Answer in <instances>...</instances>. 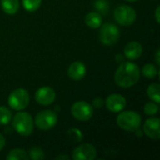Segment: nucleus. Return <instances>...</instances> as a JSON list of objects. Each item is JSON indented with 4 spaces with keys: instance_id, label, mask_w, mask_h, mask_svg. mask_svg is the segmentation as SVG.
<instances>
[{
    "instance_id": "18",
    "label": "nucleus",
    "mask_w": 160,
    "mask_h": 160,
    "mask_svg": "<svg viewBox=\"0 0 160 160\" xmlns=\"http://www.w3.org/2000/svg\"><path fill=\"white\" fill-rule=\"evenodd\" d=\"M7 159L8 160H28V153L25 152L22 149H13L11 150L8 156H7Z\"/></svg>"
},
{
    "instance_id": "19",
    "label": "nucleus",
    "mask_w": 160,
    "mask_h": 160,
    "mask_svg": "<svg viewBox=\"0 0 160 160\" xmlns=\"http://www.w3.org/2000/svg\"><path fill=\"white\" fill-rule=\"evenodd\" d=\"M142 74L147 79H154L158 74V68L154 64H146L142 67L141 70Z\"/></svg>"
},
{
    "instance_id": "26",
    "label": "nucleus",
    "mask_w": 160,
    "mask_h": 160,
    "mask_svg": "<svg viewBox=\"0 0 160 160\" xmlns=\"http://www.w3.org/2000/svg\"><path fill=\"white\" fill-rule=\"evenodd\" d=\"M5 144H6V140L4 138V136L0 133V151L5 147Z\"/></svg>"
},
{
    "instance_id": "11",
    "label": "nucleus",
    "mask_w": 160,
    "mask_h": 160,
    "mask_svg": "<svg viewBox=\"0 0 160 160\" xmlns=\"http://www.w3.org/2000/svg\"><path fill=\"white\" fill-rule=\"evenodd\" d=\"M105 106L112 112H120L126 108L127 100L120 94H112L105 99Z\"/></svg>"
},
{
    "instance_id": "24",
    "label": "nucleus",
    "mask_w": 160,
    "mask_h": 160,
    "mask_svg": "<svg viewBox=\"0 0 160 160\" xmlns=\"http://www.w3.org/2000/svg\"><path fill=\"white\" fill-rule=\"evenodd\" d=\"M95 7L102 14H106L109 11V8H110L109 2L107 0H97L95 3Z\"/></svg>"
},
{
    "instance_id": "30",
    "label": "nucleus",
    "mask_w": 160,
    "mask_h": 160,
    "mask_svg": "<svg viewBox=\"0 0 160 160\" xmlns=\"http://www.w3.org/2000/svg\"><path fill=\"white\" fill-rule=\"evenodd\" d=\"M126 1H128V2H136L137 0H126Z\"/></svg>"
},
{
    "instance_id": "1",
    "label": "nucleus",
    "mask_w": 160,
    "mask_h": 160,
    "mask_svg": "<svg viewBox=\"0 0 160 160\" xmlns=\"http://www.w3.org/2000/svg\"><path fill=\"white\" fill-rule=\"evenodd\" d=\"M140 77L141 69L138 65L131 62H124L114 73V82L119 87L129 88L139 82Z\"/></svg>"
},
{
    "instance_id": "21",
    "label": "nucleus",
    "mask_w": 160,
    "mask_h": 160,
    "mask_svg": "<svg viewBox=\"0 0 160 160\" xmlns=\"http://www.w3.org/2000/svg\"><path fill=\"white\" fill-rule=\"evenodd\" d=\"M41 2L42 0H22V6L25 10L29 12H34L39 8Z\"/></svg>"
},
{
    "instance_id": "10",
    "label": "nucleus",
    "mask_w": 160,
    "mask_h": 160,
    "mask_svg": "<svg viewBox=\"0 0 160 160\" xmlns=\"http://www.w3.org/2000/svg\"><path fill=\"white\" fill-rule=\"evenodd\" d=\"M56 95L54 90L49 86H43L38 88L35 94V99L37 103L41 106H49L55 100Z\"/></svg>"
},
{
    "instance_id": "25",
    "label": "nucleus",
    "mask_w": 160,
    "mask_h": 160,
    "mask_svg": "<svg viewBox=\"0 0 160 160\" xmlns=\"http://www.w3.org/2000/svg\"><path fill=\"white\" fill-rule=\"evenodd\" d=\"M103 104H104V101L101 98H97L93 102V106L97 109H100L103 106Z\"/></svg>"
},
{
    "instance_id": "4",
    "label": "nucleus",
    "mask_w": 160,
    "mask_h": 160,
    "mask_svg": "<svg viewBox=\"0 0 160 160\" xmlns=\"http://www.w3.org/2000/svg\"><path fill=\"white\" fill-rule=\"evenodd\" d=\"M29 100L30 96L28 92L23 88H18L9 94L8 103L11 109L15 111H22L28 106Z\"/></svg>"
},
{
    "instance_id": "2",
    "label": "nucleus",
    "mask_w": 160,
    "mask_h": 160,
    "mask_svg": "<svg viewBox=\"0 0 160 160\" xmlns=\"http://www.w3.org/2000/svg\"><path fill=\"white\" fill-rule=\"evenodd\" d=\"M120 128L128 132H136L142 125V116L134 111H122L116 117Z\"/></svg>"
},
{
    "instance_id": "9",
    "label": "nucleus",
    "mask_w": 160,
    "mask_h": 160,
    "mask_svg": "<svg viewBox=\"0 0 160 160\" xmlns=\"http://www.w3.org/2000/svg\"><path fill=\"white\" fill-rule=\"evenodd\" d=\"M97 149L91 143H83L77 146L72 152L74 160H94L97 158Z\"/></svg>"
},
{
    "instance_id": "8",
    "label": "nucleus",
    "mask_w": 160,
    "mask_h": 160,
    "mask_svg": "<svg viewBox=\"0 0 160 160\" xmlns=\"http://www.w3.org/2000/svg\"><path fill=\"white\" fill-rule=\"evenodd\" d=\"M71 114L76 120L81 122H85L93 117L94 108L90 103L83 100H80L72 105Z\"/></svg>"
},
{
    "instance_id": "13",
    "label": "nucleus",
    "mask_w": 160,
    "mask_h": 160,
    "mask_svg": "<svg viewBox=\"0 0 160 160\" xmlns=\"http://www.w3.org/2000/svg\"><path fill=\"white\" fill-rule=\"evenodd\" d=\"M68 75L73 81H81L86 75V67L81 61H75L68 68Z\"/></svg>"
},
{
    "instance_id": "16",
    "label": "nucleus",
    "mask_w": 160,
    "mask_h": 160,
    "mask_svg": "<svg viewBox=\"0 0 160 160\" xmlns=\"http://www.w3.org/2000/svg\"><path fill=\"white\" fill-rule=\"evenodd\" d=\"M19 0H1V8L7 14L13 15L19 9Z\"/></svg>"
},
{
    "instance_id": "15",
    "label": "nucleus",
    "mask_w": 160,
    "mask_h": 160,
    "mask_svg": "<svg viewBox=\"0 0 160 160\" xmlns=\"http://www.w3.org/2000/svg\"><path fill=\"white\" fill-rule=\"evenodd\" d=\"M84 22L88 27L97 29V28H99L102 24V17H101L100 13L92 11V12H89L85 16Z\"/></svg>"
},
{
    "instance_id": "5",
    "label": "nucleus",
    "mask_w": 160,
    "mask_h": 160,
    "mask_svg": "<svg viewBox=\"0 0 160 160\" xmlns=\"http://www.w3.org/2000/svg\"><path fill=\"white\" fill-rule=\"evenodd\" d=\"M57 121L58 117L56 112L51 110H44L37 113V115L35 116L34 123L40 130L47 131L54 128L57 124Z\"/></svg>"
},
{
    "instance_id": "22",
    "label": "nucleus",
    "mask_w": 160,
    "mask_h": 160,
    "mask_svg": "<svg viewBox=\"0 0 160 160\" xmlns=\"http://www.w3.org/2000/svg\"><path fill=\"white\" fill-rule=\"evenodd\" d=\"M28 157H29V159L33 160H41L45 158V155L42 149L38 146H34L30 149L28 153Z\"/></svg>"
},
{
    "instance_id": "3",
    "label": "nucleus",
    "mask_w": 160,
    "mask_h": 160,
    "mask_svg": "<svg viewBox=\"0 0 160 160\" xmlns=\"http://www.w3.org/2000/svg\"><path fill=\"white\" fill-rule=\"evenodd\" d=\"M12 120V128L13 129L23 137L30 136L34 131V122L30 113L26 112H17Z\"/></svg>"
},
{
    "instance_id": "17",
    "label": "nucleus",
    "mask_w": 160,
    "mask_h": 160,
    "mask_svg": "<svg viewBox=\"0 0 160 160\" xmlns=\"http://www.w3.org/2000/svg\"><path fill=\"white\" fill-rule=\"evenodd\" d=\"M147 96L151 100L159 104L160 103V85L159 83L155 82L148 86L147 88Z\"/></svg>"
},
{
    "instance_id": "6",
    "label": "nucleus",
    "mask_w": 160,
    "mask_h": 160,
    "mask_svg": "<svg viewBox=\"0 0 160 160\" xmlns=\"http://www.w3.org/2000/svg\"><path fill=\"white\" fill-rule=\"evenodd\" d=\"M114 20L117 23L123 26H129L131 25L137 17L136 10L128 5H122L115 8L113 12Z\"/></svg>"
},
{
    "instance_id": "23",
    "label": "nucleus",
    "mask_w": 160,
    "mask_h": 160,
    "mask_svg": "<svg viewBox=\"0 0 160 160\" xmlns=\"http://www.w3.org/2000/svg\"><path fill=\"white\" fill-rule=\"evenodd\" d=\"M158 110H159V107H158V104L152 101V102H147L145 105H144V108H143V111L145 112V114L147 115H150V116H153V115H156L158 112Z\"/></svg>"
},
{
    "instance_id": "27",
    "label": "nucleus",
    "mask_w": 160,
    "mask_h": 160,
    "mask_svg": "<svg viewBox=\"0 0 160 160\" xmlns=\"http://www.w3.org/2000/svg\"><path fill=\"white\" fill-rule=\"evenodd\" d=\"M159 11H160V7L158 6L157 8H156V13H155V16H156V20H157V22L159 23L160 20H159Z\"/></svg>"
},
{
    "instance_id": "14",
    "label": "nucleus",
    "mask_w": 160,
    "mask_h": 160,
    "mask_svg": "<svg viewBox=\"0 0 160 160\" xmlns=\"http://www.w3.org/2000/svg\"><path fill=\"white\" fill-rule=\"evenodd\" d=\"M143 52V48L142 44L138 41H130L128 42L124 49V54L129 60L139 59Z\"/></svg>"
},
{
    "instance_id": "28",
    "label": "nucleus",
    "mask_w": 160,
    "mask_h": 160,
    "mask_svg": "<svg viewBox=\"0 0 160 160\" xmlns=\"http://www.w3.org/2000/svg\"><path fill=\"white\" fill-rule=\"evenodd\" d=\"M159 54H160V51H159V49H158V50H157V52H156V63H157V65H158V66H159L160 65Z\"/></svg>"
},
{
    "instance_id": "20",
    "label": "nucleus",
    "mask_w": 160,
    "mask_h": 160,
    "mask_svg": "<svg viewBox=\"0 0 160 160\" xmlns=\"http://www.w3.org/2000/svg\"><path fill=\"white\" fill-rule=\"evenodd\" d=\"M12 118V113L9 109L4 106H0V125H8Z\"/></svg>"
},
{
    "instance_id": "7",
    "label": "nucleus",
    "mask_w": 160,
    "mask_h": 160,
    "mask_svg": "<svg viewBox=\"0 0 160 160\" xmlns=\"http://www.w3.org/2000/svg\"><path fill=\"white\" fill-rule=\"evenodd\" d=\"M119 38L120 31L115 24L112 22H106L104 24H101L99 31V39L102 44L106 46H112L118 41Z\"/></svg>"
},
{
    "instance_id": "29",
    "label": "nucleus",
    "mask_w": 160,
    "mask_h": 160,
    "mask_svg": "<svg viewBox=\"0 0 160 160\" xmlns=\"http://www.w3.org/2000/svg\"><path fill=\"white\" fill-rule=\"evenodd\" d=\"M68 158H69V157H68V156H58L55 158V159H68Z\"/></svg>"
},
{
    "instance_id": "12",
    "label": "nucleus",
    "mask_w": 160,
    "mask_h": 160,
    "mask_svg": "<svg viewBox=\"0 0 160 160\" xmlns=\"http://www.w3.org/2000/svg\"><path fill=\"white\" fill-rule=\"evenodd\" d=\"M160 120L158 117H151L147 119L143 125L144 134L152 140L160 139Z\"/></svg>"
}]
</instances>
